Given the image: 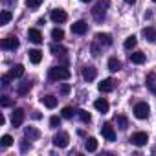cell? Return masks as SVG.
<instances>
[{
	"label": "cell",
	"mask_w": 156,
	"mask_h": 156,
	"mask_svg": "<svg viewBox=\"0 0 156 156\" xmlns=\"http://www.w3.org/2000/svg\"><path fill=\"white\" fill-rule=\"evenodd\" d=\"M129 141H130L132 145H136V147H141V145H145V143L149 141V136H147V132H134V134L129 138Z\"/></svg>",
	"instance_id": "cell-4"
},
{
	"label": "cell",
	"mask_w": 156,
	"mask_h": 156,
	"mask_svg": "<svg viewBox=\"0 0 156 156\" xmlns=\"http://www.w3.org/2000/svg\"><path fill=\"white\" fill-rule=\"evenodd\" d=\"M108 0H99V2L94 6V9H92V17L98 20V22H103V19L107 17V8H108Z\"/></svg>",
	"instance_id": "cell-2"
},
{
	"label": "cell",
	"mask_w": 156,
	"mask_h": 156,
	"mask_svg": "<svg viewBox=\"0 0 156 156\" xmlns=\"http://www.w3.org/2000/svg\"><path fill=\"white\" fill-rule=\"evenodd\" d=\"M51 20L55 22V24H62V22H66V19H68V15L62 11V9H51Z\"/></svg>",
	"instance_id": "cell-11"
},
{
	"label": "cell",
	"mask_w": 156,
	"mask_h": 156,
	"mask_svg": "<svg viewBox=\"0 0 156 156\" xmlns=\"http://www.w3.org/2000/svg\"><path fill=\"white\" fill-rule=\"evenodd\" d=\"M19 39L17 37H13V35H9V37H6L4 41H2V48L4 50H17L19 48Z\"/></svg>",
	"instance_id": "cell-10"
},
{
	"label": "cell",
	"mask_w": 156,
	"mask_h": 156,
	"mask_svg": "<svg viewBox=\"0 0 156 156\" xmlns=\"http://www.w3.org/2000/svg\"><path fill=\"white\" fill-rule=\"evenodd\" d=\"M145 53L143 51H132L130 53V62H134V64H143L145 62Z\"/></svg>",
	"instance_id": "cell-17"
},
{
	"label": "cell",
	"mask_w": 156,
	"mask_h": 156,
	"mask_svg": "<svg viewBox=\"0 0 156 156\" xmlns=\"http://www.w3.org/2000/svg\"><path fill=\"white\" fill-rule=\"evenodd\" d=\"M87 31H88V24L85 20H77L72 24V33H75V35H85Z\"/></svg>",
	"instance_id": "cell-7"
},
{
	"label": "cell",
	"mask_w": 156,
	"mask_h": 156,
	"mask_svg": "<svg viewBox=\"0 0 156 156\" xmlns=\"http://www.w3.org/2000/svg\"><path fill=\"white\" fill-rule=\"evenodd\" d=\"M11 105V99L8 96H2V107H9Z\"/></svg>",
	"instance_id": "cell-35"
},
{
	"label": "cell",
	"mask_w": 156,
	"mask_h": 156,
	"mask_svg": "<svg viewBox=\"0 0 156 156\" xmlns=\"http://www.w3.org/2000/svg\"><path fill=\"white\" fill-rule=\"evenodd\" d=\"M70 70L68 68H64V66H53V68H50V79L51 81H66V79H70Z\"/></svg>",
	"instance_id": "cell-1"
},
{
	"label": "cell",
	"mask_w": 156,
	"mask_h": 156,
	"mask_svg": "<svg viewBox=\"0 0 156 156\" xmlns=\"http://www.w3.org/2000/svg\"><path fill=\"white\" fill-rule=\"evenodd\" d=\"M68 92H70V87H68V85H64V87H62V94H68Z\"/></svg>",
	"instance_id": "cell-39"
},
{
	"label": "cell",
	"mask_w": 156,
	"mask_h": 156,
	"mask_svg": "<svg viewBox=\"0 0 156 156\" xmlns=\"http://www.w3.org/2000/svg\"><path fill=\"white\" fill-rule=\"evenodd\" d=\"M96 41H98L99 44H105V46H110V44H112V37H110L108 33H98V35H96Z\"/></svg>",
	"instance_id": "cell-21"
},
{
	"label": "cell",
	"mask_w": 156,
	"mask_h": 156,
	"mask_svg": "<svg viewBox=\"0 0 156 156\" xmlns=\"http://www.w3.org/2000/svg\"><path fill=\"white\" fill-rule=\"evenodd\" d=\"M59 125H61V118H59V116H51V118H50V127L55 129V127H59Z\"/></svg>",
	"instance_id": "cell-33"
},
{
	"label": "cell",
	"mask_w": 156,
	"mask_h": 156,
	"mask_svg": "<svg viewBox=\"0 0 156 156\" xmlns=\"http://www.w3.org/2000/svg\"><path fill=\"white\" fill-rule=\"evenodd\" d=\"M31 87H33V83H31V81H22V83L19 85V88H17L19 96H26V94L31 90Z\"/></svg>",
	"instance_id": "cell-20"
},
{
	"label": "cell",
	"mask_w": 156,
	"mask_h": 156,
	"mask_svg": "<svg viewBox=\"0 0 156 156\" xmlns=\"http://www.w3.org/2000/svg\"><path fill=\"white\" fill-rule=\"evenodd\" d=\"M41 4H42V0H26V6H28L30 9H37Z\"/></svg>",
	"instance_id": "cell-31"
},
{
	"label": "cell",
	"mask_w": 156,
	"mask_h": 156,
	"mask_svg": "<svg viewBox=\"0 0 156 156\" xmlns=\"http://www.w3.org/2000/svg\"><path fill=\"white\" fill-rule=\"evenodd\" d=\"M81 2H90V0H81Z\"/></svg>",
	"instance_id": "cell-43"
},
{
	"label": "cell",
	"mask_w": 156,
	"mask_h": 156,
	"mask_svg": "<svg viewBox=\"0 0 156 156\" xmlns=\"http://www.w3.org/2000/svg\"><path fill=\"white\" fill-rule=\"evenodd\" d=\"M11 143H13V138H11L9 134H4L2 140H0V145H2V147H9Z\"/></svg>",
	"instance_id": "cell-30"
},
{
	"label": "cell",
	"mask_w": 156,
	"mask_h": 156,
	"mask_svg": "<svg viewBox=\"0 0 156 156\" xmlns=\"http://www.w3.org/2000/svg\"><path fill=\"white\" fill-rule=\"evenodd\" d=\"M101 134H103V138H105L107 141H114V140H116V130H114V127H112L110 123H103Z\"/></svg>",
	"instance_id": "cell-6"
},
{
	"label": "cell",
	"mask_w": 156,
	"mask_h": 156,
	"mask_svg": "<svg viewBox=\"0 0 156 156\" xmlns=\"http://www.w3.org/2000/svg\"><path fill=\"white\" fill-rule=\"evenodd\" d=\"M92 55H94V57L99 55V46H98V44H92Z\"/></svg>",
	"instance_id": "cell-36"
},
{
	"label": "cell",
	"mask_w": 156,
	"mask_h": 156,
	"mask_svg": "<svg viewBox=\"0 0 156 156\" xmlns=\"http://www.w3.org/2000/svg\"><path fill=\"white\" fill-rule=\"evenodd\" d=\"M85 149H87L88 152H96V151H98V140H96V138H88V140L85 141Z\"/></svg>",
	"instance_id": "cell-22"
},
{
	"label": "cell",
	"mask_w": 156,
	"mask_h": 156,
	"mask_svg": "<svg viewBox=\"0 0 156 156\" xmlns=\"http://www.w3.org/2000/svg\"><path fill=\"white\" fill-rule=\"evenodd\" d=\"M81 73H83V79L90 83V81H94V79H96V75H98V70H96L94 66H88V64H87V66H83Z\"/></svg>",
	"instance_id": "cell-8"
},
{
	"label": "cell",
	"mask_w": 156,
	"mask_h": 156,
	"mask_svg": "<svg viewBox=\"0 0 156 156\" xmlns=\"http://www.w3.org/2000/svg\"><path fill=\"white\" fill-rule=\"evenodd\" d=\"M125 2H127V4H134V2H136V0H125Z\"/></svg>",
	"instance_id": "cell-42"
},
{
	"label": "cell",
	"mask_w": 156,
	"mask_h": 156,
	"mask_svg": "<svg viewBox=\"0 0 156 156\" xmlns=\"http://www.w3.org/2000/svg\"><path fill=\"white\" fill-rule=\"evenodd\" d=\"M141 35L145 37V41H149V42H156V30L154 28H143L141 30Z\"/></svg>",
	"instance_id": "cell-15"
},
{
	"label": "cell",
	"mask_w": 156,
	"mask_h": 156,
	"mask_svg": "<svg viewBox=\"0 0 156 156\" xmlns=\"http://www.w3.org/2000/svg\"><path fill=\"white\" fill-rule=\"evenodd\" d=\"M62 118H66V119L73 118V108H72V107H64V108H62Z\"/></svg>",
	"instance_id": "cell-32"
},
{
	"label": "cell",
	"mask_w": 156,
	"mask_h": 156,
	"mask_svg": "<svg viewBox=\"0 0 156 156\" xmlns=\"http://www.w3.org/2000/svg\"><path fill=\"white\" fill-rule=\"evenodd\" d=\"M51 37H53L57 42H61V41L64 39V31H62L61 28H53V30H51Z\"/></svg>",
	"instance_id": "cell-27"
},
{
	"label": "cell",
	"mask_w": 156,
	"mask_h": 156,
	"mask_svg": "<svg viewBox=\"0 0 156 156\" xmlns=\"http://www.w3.org/2000/svg\"><path fill=\"white\" fill-rule=\"evenodd\" d=\"M119 68H121V62H119L116 57H110V59H108V70H110V72H118Z\"/></svg>",
	"instance_id": "cell-23"
},
{
	"label": "cell",
	"mask_w": 156,
	"mask_h": 156,
	"mask_svg": "<svg viewBox=\"0 0 156 156\" xmlns=\"http://www.w3.org/2000/svg\"><path fill=\"white\" fill-rule=\"evenodd\" d=\"M28 39H30L33 44H41V42H42V33H41L37 28H31V30H28Z\"/></svg>",
	"instance_id": "cell-13"
},
{
	"label": "cell",
	"mask_w": 156,
	"mask_h": 156,
	"mask_svg": "<svg viewBox=\"0 0 156 156\" xmlns=\"http://www.w3.org/2000/svg\"><path fill=\"white\" fill-rule=\"evenodd\" d=\"M41 136V132L37 130V129H33V127H28L26 129V138H30V140H37Z\"/></svg>",
	"instance_id": "cell-29"
},
{
	"label": "cell",
	"mask_w": 156,
	"mask_h": 156,
	"mask_svg": "<svg viewBox=\"0 0 156 156\" xmlns=\"http://www.w3.org/2000/svg\"><path fill=\"white\" fill-rule=\"evenodd\" d=\"M33 119H41V114L39 112H33Z\"/></svg>",
	"instance_id": "cell-41"
},
{
	"label": "cell",
	"mask_w": 156,
	"mask_h": 156,
	"mask_svg": "<svg viewBox=\"0 0 156 156\" xmlns=\"http://www.w3.org/2000/svg\"><path fill=\"white\" fill-rule=\"evenodd\" d=\"M116 121H118L119 129H127V118H125V116H118V118H116Z\"/></svg>",
	"instance_id": "cell-34"
},
{
	"label": "cell",
	"mask_w": 156,
	"mask_h": 156,
	"mask_svg": "<svg viewBox=\"0 0 156 156\" xmlns=\"http://www.w3.org/2000/svg\"><path fill=\"white\" fill-rule=\"evenodd\" d=\"M50 50H51V53H53V55H64V53H66V48H64V46H61V44H51V48H50Z\"/></svg>",
	"instance_id": "cell-28"
},
{
	"label": "cell",
	"mask_w": 156,
	"mask_h": 156,
	"mask_svg": "<svg viewBox=\"0 0 156 156\" xmlns=\"http://www.w3.org/2000/svg\"><path fill=\"white\" fill-rule=\"evenodd\" d=\"M94 107H96V110L101 112V114H107L108 108H110V105H108L107 99H96V101H94Z\"/></svg>",
	"instance_id": "cell-14"
},
{
	"label": "cell",
	"mask_w": 156,
	"mask_h": 156,
	"mask_svg": "<svg viewBox=\"0 0 156 156\" xmlns=\"http://www.w3.org/2000/svg\"><path fill=\"white\" fill-rule=\"evenodd\" d=\"M68 141H70V136H68L66 132H59V134H55V136H53V145H55V147H59V149L68 147Z\"/></svg>",
	"instance_id": "cell-5"
},
{
	"label": "cell",
	"mask_w": 156,
	"mask_h": 156,
	"mask_svg": "<svg viewBox=\"0 0 156 156\" xmlns=\"http://www.w3.org/2000/svg\"><path fill=\"white\" fill-rule=\"evenodd\" d=\"M24 110L22 108H15L13 110V114H11V123H13V127H20L22 123H24Z\"/></svg>",
	"instance_id": "cell-9"
},
{
	"label": "cell",
	"mask_w": 156,
	"mask_h": 156,
	"mask_svg": "<svg viewBox=\"0 0 156 156\" xmlns=\"http://www.w3.org/2000/svg\"><path fill=\"white\" fill-rule=\"evenodd\" d=\"M114 87H116V81L114 79H103L99 85H98V88H99V92H112L114 90Z\"/></svg>",
	"instance_id": "cell-12"
},
{
	"label": "cell",
	"mask_w": 156,
	"mask_h": 156,
	"mask_svg": "<svg viewBox=\"0 0 156 156\" xmlns=\"http://www.w3.org/2000/svg\"><path fill=\"white\" fill-rule=\"evenodd\" d=\"M4 4H8V6H11V4H17V0H4Z\"/></svg>",
	"instance_id": "cell-38"
},
{
	"label": "cell",
	"mask_w": 156,
	"mask_h": 156,
	"mask_svg": "<svg viewBox=\"0 0 156 156\" xmlns=\"http://www.w3.org/2000/svg\"><path fill=\"white\" fill-rule=\"evenodd\" d=\"M41 103L44 107H48V108H55L57 107V98L55 96H42L41 98Z\"/></svg>",
	"instance_id": "cell-16"
},
{
	"label": "cell",
	"mask_w": 156,
	"mask_h": 156,
	"mask_svg": "<svg viewBox=\"0 0 156 156\" xmlns=\"http://www.w3.org/2000/svg\"><path fill=\"white\" fill-rule=\"evenodd\" d=\"M77 116H79V119H81L83 123H90V121H92V116H90V112H87V110H77Z\"/></svg>",
	"instance_id": "cell-25"
},
{
	"label": "cell",
	"mask_w": 156,
	"mask_h": 156,
	"mask_svg": "<svg viewBox=\"0 0 156 156\" xmlns=\"http://www.w3.org/2000/svg\"><path fill=\"white\" fill-rule=\"evenodd\" d=\"M22 75H24V66L22 64H15L9 70V77H11V79H17V77H22Z\"/></svg>",
	"instance_id": "cell-18"
},
{
	"label": "cell",
	"mask_w": 156,
	"mask_h": 156,
	"mask_svg": "<svg viewBox=\"0 0 156 156\" xmlns=\"http://www.w3.org/2000/svg\"><path fill=\"white\" fill-rule=\"evenodd\" d=\"M28 55H30V61H31L33 64H39V62L42 61V51H41V50H30Z\"/></svg>",
	"instance_id": "cell-19"
},
{
	"label": "cell",
	"mask_w": 156,
	"mask_h": 156,
	"mask_svg": "<svg viewBox=\"0 0 156 156\" xmlns=\"http://www.w3.org/2000/svg\"><path fill=\"white\" fill-rule=\"evenodd\" d=\"M152 2H156V0H152Z\"/></svg>",
	"instance_id": "cell-44"
},
{
	"label": "cell",
	"mask_w": 156,
	"mask_h": 156,
	"mask_svg": "<svg viewBox=\"0 0 156 156\" xmlns=\"http://www.w3.org/2000/svg\"><path fill=\"white\" fill-rule=\"evenodd\" d=\"M11 20V11H2V13H0V26H6L8 22Z\"/></svg>",
	"instance_id": "cell-26"
},
{
	"label": "cell",
	"mask_w": 156,
	"mask_h": 156,
	"mask_svg": "<svg viewBox=\"0 0 156 156\" xmlns=\"http://www.w3.org/2000/svg\"><path fill=\"white\" fill-rule=\"evenodd\" d=\"M28 147H30V145H28V140H22V143H20V149H22V151H28Z\"/></svg>",
	"instance_id": "cell-37"
},
{
	"label": "cell",
	"mask_w": 156,
	"mask_h": 156,
	"mask_svg": "<svg viewBox=\"0 0 156 156\" xmlns=\"http://www.w3.org/2000/svg\"><path fill=\"white\" fill-rule=\"evenodd\" d=\"M136 35H130V37H127L125 39V42H123V46H125V50H132L134 46H136Z\"/></svg>",
	"instance_id": "cell-24"
},
{
	"label": "cell",
	"mask_w": 156,
	"mask_h": 156,
	"mask_svg": "<svg viewBox=\"0 0 156 156\" xmlns=\"http://www.w3.org/2000/svg\"><path fill=\"white\" fill-rule=\"evenodd\" d=\"M149 112H151V108H149L147 103H143V101L136 103V107H134V116H136L138 119H147V118H149Z\"/></svg>",
	"instance_id": "cell-3"
},
{
	"label": "cell",
	"mask_w": 156,
	"mask_h": 156,
	"mask_svg": "<svg viewBox=\"0 0 156 156\" xmlns=\"http://www.w3.org/2000/svg\"><path fill=\"white\" fill-rule=\"evenodd\" d=\"M6 123V118H4V114H0V125H4Z\"/></svg>",
	"instance_id": "cell-40"
}]
</instances>
